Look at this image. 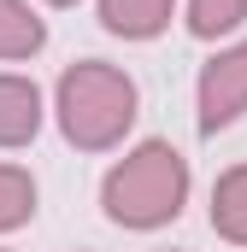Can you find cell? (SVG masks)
<instances>
[{
  "label": "cell",
  "instance_id": "8fae6325",
  "mask_svg": "<svg viewBox=\"0 0 247 252\" xmlns=\"http://www.w3.org/2000/svg\"><path fill=\"white\" fill-rule=\"evenodd\" d=\"M0 252H6V247H0Z\"/></svg>",
  "mask_w": 247,
  "mask_h": 252
},
{
  "label": "cell",
  "instance_id": "3957f363",
  "mask_svg": "<svg viewBox=\"0 0 247 252\" xmlns=\"http://www.w3.org/2000/svg\"><path fill=\"white\" fill-rule=\"evenodd\" d=\"M194 106H200V135H218L247 112V41H236L200 64Z\"/></svg>",
  "mask_w": 247,
  "mask_h": 252
},
{
  "label": "cell",
  "instance_id": "5b68a950",
  "mask_svg": "<svg viewBox=\"0 0 247 252\" xmlns=\"http://www.w3.org/2000/svg\"><path fill=\"white\" fill-rule=\"evenodd\" d=\"M177 0H100V24L124 41H153L171 30Z\"/></svg>",
  "mask_w": 247,
  "mask_h": 252
},
{
  "label": "cell",
  "instance_id": "7a4b0ae2",
  "mask_svg": "<svg viewBox=\"0 0 247 252\" xmlns=\"http://www.w3.org/2000/svg\"><path fill=\"white\" fill-rule=\"evenodd\" d=\"M188 158L171 141H141L129 147L100 182V205L118 229H165L188 205Z\"/></svg>",
  "mask_w": 247,
  "mask_h": 252
},
{
  "label": "cell",
  "instance_id": "277c9868",
  "mask_svg": "<svg viewBox=\"0 0 247 252\" xmlns=\"http://www.w3.org/2000/svg\"><path fill=\"white\" fill-rule=\"evenodd\" d=\"M41 88L30 82V76H18V70H0V147L12 153V147H30L36 135H41Z\"/></svg>",
  "mask_w": 247,
  "mask_h": 252
},
{
  "label": "cell",
  "instance_id": "9c48e42d",
  "mask_svg": "<svg viewBox=\"0 0 247 252\" xmlns=\"http://www.w3.org/2000/svg\"><path fill=\"white\" fill-rule=\"evenodd\" d=\"M247 0H188V35L194 41H218L230 30H242Z\"/></svg>",
  "mask_w": 247,
  "mask_h": 252
},
{
  "label": "cell",
  "instance_id": "6da1fadb",
  "mask_svg": "<svg viewBox=\"0 0 247 252\" xmlns=\"http://www.w3.org/2000/svg\"><path fill=\"white\" fill-rule=\"evenodd\" d=\"M135 112H141L135 76L118 70V64H106V59H77L59 76V88H53L59 135L77 153H112V147H124V135L135 129Z\"/></svg>",
  "mask_w": 247,
  "mask_h": 252
},
{
  "label": "cell",
  "instance_id": "52a82bcc",
  "mask_svg": "<svg viewBox=\"0 0 247 252\" xmlns=\"http://www.w3.org/2000/svg\"><path fill=\"white\" fill-rule=\"evenodd\" d=\"M47 41V24L30 12V0H0V59H36Z\"/></svg>",
  "mask_w": 247,
  "mask_h": 252
},
{
  "label": "cell",
  "instance_id": "8992f818",
  "mask_svg": "<svg viewBox=\"0 0 247 252\" xmlns=\"http://www.w3.org/2000/svg\"><path fill=\"white\" fill-rule=\"evenodd\" d=\"M212 229L230 247H247V164H230L212 182Z\"/></svg>",
  "mask_w": 247,
  "mask_h": 252
},
{
  "label": "cell",
  "instance_id": "30bf717a",
  "mask_svg": "<svg viewBox=\"0 0 247 252\" xmlns=\"http://www.w3.org/2000/svg\"><path fill=\"white\" fill-rule=\"evenodd\" d=\"M47 6H77V0H47Z\"/></svg>",
  "mask_w": 247,
  "mask_h": 252
},
{
  "label": "cell",
  "instance_id": "ba28073f",
  "mask_svg": "<svg viewBox=\"0 0 247 252\" xmlns=\"http://www.w3.org/2000/svg\"><path fill=\"white\" fill-rule=\"evenodd\" d=\"M30 217H36V176L24 164H6L0 158V235L24 229Z\"/></svg>",
  "mask_w": 247,
  "mask_h": 252
}]
</instances>
